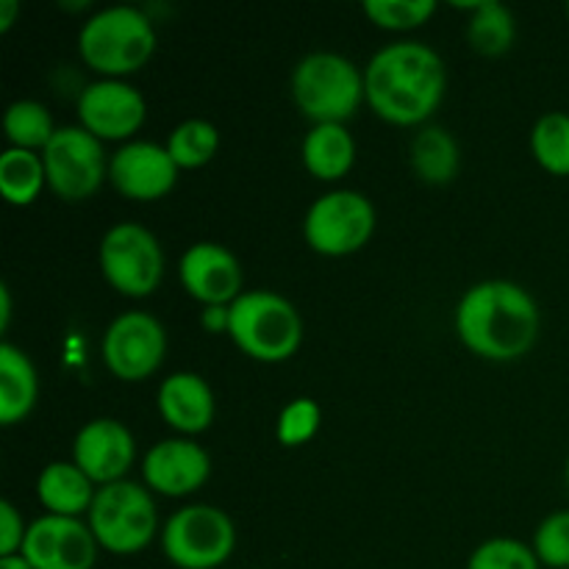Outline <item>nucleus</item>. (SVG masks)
<instances>
[{
    "label": "nucleus",
    "mask_w": 569,
    "mask_h": 569,
    "mask_svg": "<svg viewBox=\"0 0 569 569\" xmlns=\"http://www.w3.org/2000/svg\"><path fill=\"white\" fill-rule=\"evenodd\" d=\"M448 70L422 42H395L378 50L365 70V94L378 117L395 126H420L437 111Z\"/></svg>",
    "instance_id": "nucleus-1"
},
{
    "label": "nucleus",
    "mask_w": 569,
    "mask_h": 569,
    "mask_svg": "<svg viewBox=\"0 0 569 569\" xmlns=\"http://www.w3.org/2000/svg\"><path fill=\"white\" fill-rule=\"evenodd\" d=\"M456 331L472 353L492 361H515L526 356L539 337L537 300L520 283H476L456 309Z\"/></svg>",
    "instance_id": "nucleus-2"
},
{
    "label": "nucleus",
    "mask_w": 569,
    "mask_h": 569,
    "mask_svg": "<svg viewBox=\"0 0 569 569\" xmlns=\"http://www.w3.org/2000/svg\"><path fill=\"white\" fill-rule=\"evenodd\" d=\"M81 59L106 78L128 76L148 64L156 50V28L142 9L111 6L83 22L78 33Z\"/></svg>",
    "instance_id": "nucleus-3"
},
{
    "label": "nucleus",
    "mask_w": 569,
    "mask_h": 569,
    "mask_svg": "<svg viewBox=\"0 0 569 569\" xmlns=\"http://www.w3.org/2000/svg\"><path fill=\"white\" fill-rule=\"evenodd\" d=\"M228 333L256 361H287L303 339V322L287 298L270 289L242 292L228 306Z\"/></svg>",
    "instance_id": "nucleus-4"
},
{
    "label": "nucleus",
    "mask_w": 569,
    "mask_h": 569,
    "mask_svg": "<svg viewBox=\"0 0 569 569\" xmlns=\"http://www.w3.org/2000/svg\"><path fill=\"white\" fill-rule=\"evenodd\" d=\"M292 98L298 109L317 126L342 122L356 114L365 94V76L339 53H311L292 72Z\"/></svg>",
    "instance_id": "nucleus-5"
},
{
    "label": "nucleus",
    "mask_w": 569,
    "mask_h": 569,
    "mask_svg": "<svg viewBox=\"0 0 569 569\" xmlns=\"http://www.w3.org/2000/svg\"><path fill=\"white\" fill-rule=\"evenodd\" d=\"M159 511L150 489L133 481L106 483L98 489L89 509V528L103 550L131 556L148 548L156 537Z\"/></svg>",
    "instance_id": "nucleus-6"
},
{
    "label": "nucleus",
    "mask_w": 569,
    "mask_h": 569,
    "mask_svg": "<svg viewBox=\"0 0 569 569\" xmlns=\"http://www.w3.org/2000/svg\"><path fill=\"white\" fill-rule=\"evenodd\" d=\"M237 545L231 517L214 506H187L161 531L164 556L181 569H214L226 565Z\"/></svg>",
    "instance_id": "nucleus-7"
},
{
    "label": "nucleus",
    "mask_w": 569,
    "mask_h": 569,
    "mask_svg": "<svg viewBox=\"0 0 569 569\" xmlns=\"http://www.w3.org/2000/svg\"><path fill=\"white\" fill-rule=\"evenodd\" d=\"M103 278L126 298H148L164 276V253L153 233L139 222L109 228L100 242Z\"/></svg>",
    "instance_id": "nucleus-8"
},
{
    "label": "nucleus",
    "mask_w": 569,
    "mask_h": 569,
    "mask_svg": "<svg viewBox=\"0 0 569 569\" xmlns=\"http://www.w3.org/2000/svg\"><path fill=\"white\" fill-rule=\"evenodd\" d=\"M376 231V209L353 189H333L315 200L306 214L303 237L322 256H348L365 248Z\"/></svg>",
    "instance_id": "nucleus-9"
},
{
    "label": "nucleus",
    "mask_w": 569,
    "mask_h": 569,
    "mask_svg": "<svg viewBox=\"0 0 569 569\" xmlns=\"http://www.w3.org/2000/svg\"><path fill=\"white\" fill-rule=\"evenodd\" d=\"M42 161L48 187L64 200H83L94 194L109 172L103 144L83 126L56 128Z\"/></svg>",
    "instance_id": "nucleus-10"
},
{
    "label": "nucleus",
    "mask_w": 569,
    "mask_h": 569,
    "mask_svg": "<svg viewBox=\"0 0 569 569\" xmlns=\"http://www.w3.org/2000/svg\"><path fill=\"white\" fill-rule=\"evenodd\" d=\"M167 353V333L153 315L126 311L103 337V361L120 381H144L161 367Z\"/></svg>",
    "instance_id": "nucleus-11"
},
{
    "label": "nucleus",
    "mask_w": 569,
    "mask_h": 569,
    "mask_svg": "<svg viewBox=\"0 0 569 569\" xmlns=\"http://www.w3.org/2000/svg\"><path fill=\"white\" fill-rule=\"evenodd\" d=\"M20 553L33 569H92L98 539L78 517L44 515L28 526Z\"/></svg>",
    "instance_id": "nucleus-12"
},
{
    "label": "nucleus",
    "mask_w": 569,
    "mask_h": 569,
    "mask_svg": "<svg viewBox=\"0 0 569 569\" xmlns=\"http://www.w3.org/2000/svg\"><path fill=\"white\" fill-rule=\"evenodd\" d=\"M144 98L131 83L103 78L89 83L78 98L81 126L98 139H128L144 122Z\"/></svg>",
    "instance_id": "nucleus-13"
},
{
    "label": "nucleus",
    "mask_w": 569,
    "mask_h": 569,
    "mask_svg": "<svg viewBox=\"0 0 569 569\" xmlns=\"http://www.w3.org/2000/svg\"><path fill=\"white\" fill-rule=\"evenodd\" d=\"M109 178L131 200H159L176 187L178 164L167 144L128 142L111 156Z\"/></svg>",
    "instance_id": "nucleus-14"
},
{
    "label": "nucleus",
    "mask_w": 569,
    "mask_h": 569,
    "mask_svg": "<svg viewBox=\"0 0 569 569\" xmlns=\"http://www.w3.org/2000/svg\"><path fill=\"white\" fill-rule=\"evenodd\" d=\"M133 459H137L133 433L120 420H109V417L87 422L72 445V461L100 487L122 481Z\"/></svg>",
    "instance_id": "nucleus-15"
},
{
    "label": "nucleus",
    "mask_w": 569,
    "mask_h": 569,
    "mask_svg": "<svg viewBox=\"0 0 569 569\" xmlns=\"http://www.w3.org/2000/svg\"><path fill=\"white\" fill-rule=\"evenodd\" d=\"M183 289L206 306H226L242 295V267L228 248L198 242L181 256Z\"/></svg>",
    "instance_id": "nucleus-16"
},
{
    "label": "nucleus",
    "mask_w": 569,
    "mask_h": 569,
    "mask_svg": "<svg viewBox=\"0 0 569 569\" xmlns=\"http://www.w3.org/2000/svg\"><path fill=\"white\" fill-rule=\"evenodd\" d=\"M142 472L153 492L183 498L203 487L211 472V459L192 439H164L148 450Z\"/></svg>",
    "instance_id": "nucleus-17"
},
{
    "label": "nucleus",
    "mask_w": 569,
    "mask_h": 569,
    "mask_svg": "<svg viewBox=\"0 0 569 569\" xmlns=\"http://www.w3.org/2000/svg\"><path fill=\"white\" fill-rule=\"evenodd\" d=\"M159 411L176 431L200 433L214 420V395L194 372H176L159 387Z\"/></svg>",
    "instance_id": "nucleus-18"
},
{
    "label": "nucleus",
    "mask_w": 569,
    "mask_h": 569,
    "mask_svg": "<svg viewBox=\"0 0 569 569\" xmlns=\"http://www.w3.org/2000/svg\"><path fill=\"white\" fill-rule=\"evenodd\" d=\"M94 483L76 461H53L39 472L37 498L50 515L78 517L92 509Z\"/></svg>",
    "instance_id": "nucleus-19"
},
{
    "label": "nucleus",
    "mask_w": 569,
    "mask_h": 569,
    "mask_svg": "<svg viewBox=\"0 0 569 569\" xmlns=\"http://www.w3.org/2000/svg\"><path fill=\"white\" fill-rule=\"evenodd\" d=\"M356 161V142L342 122L315 126L303 139V164L320 181L348 176Z\"/></svg>",
    "instance_id": "nucleus-20"
},
{
    "label": "nucleus",
    "mask_w": 569,
    "mask_h": 569,
    "mask_svg": "<svg viewBox=\"0 0 569 569\" xmlns=\"http://www.w3.org/2000/svg\"><path fill=\"white\" fill-rule=\"evenodd\" d=\"M37 370L11 342L0 345V422L14 426L37 403Z\"/></svg>",
    "instance_id": "nucleus-21"
},
{
    "label": "nucleus",
    "mask_w": 569,
    "mask_h": 569,
    "mask_svg": "<svg viewBox=\"0 0 569 569\" xmlns=\"http://www.w3.org/2000/svg\"><path fill=\"white\" fill-rule=\"evenodd\" d=\"M411 167L431 187H445L459 172V144L445 128H422L411 142Z\"/></svg>",
    "instance_id": "nucleus-22"
},
{
    "label": "nucleus",
    "mask_w": 569,
    "mask_h": 569,
    "mask_svg": "<svg viewBox=\"0 0 569 569\" xmlns=\"http://www.w3.org/2000/svg\"><path fill=\"white\" fill-rule=\"evenodd\" d=\"M472 17L467 22V42L481 56H503L515 44V14L498 0H481L470 6Z\"/></svg>",
    "instance_id": "nucleus-23"
},
{
    "label": "nucleus",
    "mask_w": 569,
    "mask_h": 569,
    "mask_svg": "<svg viewBox=\"0 0 569 569\" xmlns=\"http://www.w3.org/2000/svg\"><path fill=\"white\" fill-rule=\"evenodd\" d=\"M44 181V161L33 150L9 148L0 156V192L11 206H28L39 198Z\"/></svg>",
    "instance_id": "nucleus-24"
},
{
    "label": "nucleus",
    "mask_w": 569,
    "mask_h": 569,
    "mask_svg": "<svg viewBox=\"0 0 569 569\" xmlns=\"http://www.w3.org/2000/svg\"><path fill=\"white\" fill-rule=\"evenodd\" d=\"M3 131L6 137H9L11 148L44 150L50 139H53L56 128L53 120H50V111L44 109L39 100H14V103L6 109Z\"/></svg>",
    "instance_id": "nucleus-25"
},
{
    "label": "nucleus",
    "mask_w": 569,
    "mask_h": 569,
    "mask_svg": "<svg viewBox=\"0 0 569 569\" xmlns=\"http://www.w3.org/2000/svg\"><path fill=\"white\" fill-rule=\"evenodd\" d=\"M217 148H220V131L209 120H183L167 139V150L178 170H198L209 164Z\"/></svg>",
    "instance_id": "nucleus-26"
},
{
    "label": "nucleus",
    "mask_w": 569,
    "mask_h": 569,
    "mask_svg": "<svg viewBox=\"0 0 569 569\" xmlns=\"http://www.w3.org/2000/svg\"><path fill=\"white\" fill-rule=\"evenodd\" d=\"M533 159L553 176H569V114L548 111L531 131Z\"/></svg>",
    "instance_id": "nucleus-27"
},
{
    "label": "nucleus",
    "mask_w": 569,
    "mask_h": 569,
    "mask_svg": "<svg viewBox=\"0 0 569 569\" xmlns=\"http://www.w3.org/2000/svg\"><path fill=\"white\" fill-rule=\"evenodd\" d=\"M437 11L433 0H367L365 14L387 31H411Z\"/></svg>",
    "instance_id": "nucleus-28"
},
{
    "label": "nucleus",
    "mask_w": 569,
    "mask_h": 569,
    "mask_svg": "<svg viewBox=\"0 0 569 569\" xmlns=\"http://www.w3.org/2000/svg\"><path fill=\"white\" fill-rule=\"evenodd\" d=\"M467 569H539V559L526 542L498 537L476 548Z\"/></svg>",
    "instance_id": "nucleus-29"
},
{
    "label": "nucleus",
    "mask_w": 569,
    "mask_h": 569,
    "mask_svg": "<svg viewBox=\"0 0 569 569\" xmlns=\"http://www.w3.org/2000/svg\"><path fill=\"white\" fill-rule=\"evenodd\" d=\"M533 553L539 565L550 569H569V511H553L539 522L533 533Z\"/></svg>",
    "instance_id": "nucleus-30"
},
{
    "label": "nucleus",
    "mask_w": 569,
    "mask_h": 569,
    "mask_svg": "<svg viewBox=\"0 0 569 569\" xmlns=\"http://www.w3.org/2000/svg\"><path fill=\"white\" fill-rule=\"evenodd\" d=\"M320 428V406L309 398H298L278 417V442L287 448L309 442Z\"/></svg>",
    "instance_id": "nucleus-31"
},
{
    "label": "nucleus",
    "mask_w": 569,
    "mask_h": 569,
    "mask_svg": "<svg viewBox=\"0 0 569 569\" xmlns=\"http://www.w3.org/2000/svg\"><path fill=\"white\" fill-rule=\"evenodd\" d=\"M26 522H22L20 511L3 500L0 503V559L3 556H17L22 550V542H26Z\"/></svg>",
    "instance_id": "nucleus-32"
},
{
    "label": "nucleus",
    "mask_w": 569,
    "mask_h": 569,
    "mask_svg": "<svg viewBox=\"0 0 569 569\" xmlns=\"http://www.w3.org/2000/svg\"><path fill=\"white\" fill-rule=\"evenodd\" d=\"M203 326L209 328V331H222V328L228 331V309H226V306H209V309L203 311Z\"/></svg>",
    "instance_id": "nucleus-33"
},
{
    "label": "nucleus",
    "mask_w": 569,
    "mask_h": 569,
    "mask_svg": "<svg viewBox=\"0 0 569 569\" xmlns=\"http://www.w3.org/2000/svg\"><path fill=\"white\" fill-rule=\"evenodd\" d=\"M17 11H20V3H14V0H3V3H0V31H9Z\"/></svg>",
    "instance_id": "nucleus-34"
},
{
    "label": "nucleus",
    "mask_w": 569,
    "mask_h": 569,
    "mask_svg": "<svg viewBox=\"0 0 569 569\" xmlns=\"http://www.w3.org/2000/svg\"><path fill=\"white\" fill-rule=\"evenodd\" d=\"M0 569H33V567L28 565L26 556L17 553V556H3V559H0Z\"/></svg>",
    "instance_id": "nucleus-35"
},
{
    "label": "nucleus",
    "mask_w": 569,
    "mask_h": 569,
    "mask_svg": "<svg viewBox=\"0 0 569 569\" xmlns=\"http://www.w3.org/2000/svg\"><path fill=\"white\" fill-rule=\"evenodd\" d=\"M0 300H3V311H0V328H9L11 298H9V289H6V287H0Z\"/></svg>",
    "instance_id": "nucleus-36"
},
{
    "label": "nucleus",
    "mask_w": 569,
    "mask_h": 569,
    "mask_svg": "<svg viewBox=\"0 0 569 569\" xmlns=\"http://www.w3.org/2000/svg\"><path fill=\"white\" fill-rule=\"evenodd\" d=\"M567 487H569V461H567Z\"/></svg>",
    "instance_id": "nucleus-37"
},
{
    "label": "nucleus",
    "mask_w": 569,
    "mask_h": 569,
    "mask_svg": "<svg viewBox=\"0 0 569 569\" xmlns=\"http://www.w3.org/2000/svg\"><path fill=\"white\" fill-rule=\"evenodd\" d=\"M567 14H569V3H567Z\"/></svg>",
    "instance_id": "nucleus-38"
}]
</instances>
